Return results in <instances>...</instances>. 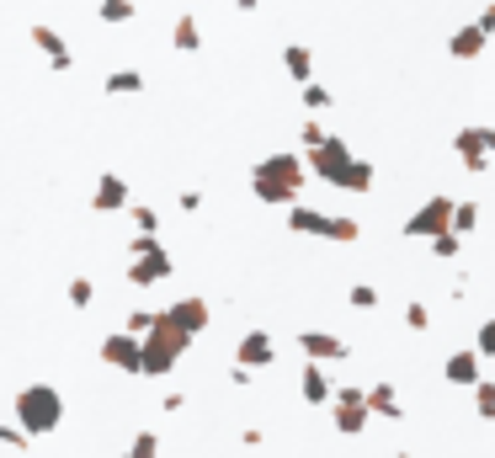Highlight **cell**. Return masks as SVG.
Returning a JSON list of instances; mask_svg holds the SVG:
<instances>
[{"label": "cell", "instance_id": "cell-1", "mask_svg": "<svg viewBox=\"0 0 495 458\" xmlns=\"http://www.w3.org/2000/svg\"><path fill=\"white\" fill-rule=\"evenodd\" d=\"M453 149H459L464 171L485 176V171H491V155H495V123H464V128L453 133Z\"/></svg>", "mask_w": 495, "mask_h": 458}, {"label": "cell", "instance_id": "cell-2", "mask_svg": "<svg viewBox=\"0 0 495 458\" xmlns=\"http://www.w3.org/2000/svg\"><path fill=\"white\" fill-rule=\"evenodd\" d=\"M299 160L293 155H272L267 165H261V197L267 203H293V192H299Z\"/></svg>", "mask_w": 495, "mask_h": 458}, {"label": "cell", "instance_id": "cell-3", "mask_svg": "<svg viewBox=\"0 0 495 458\" xmlns=\"http://www.w3.org/2000/svg\"><path fill=\"white\" fill-rule=\"evenodd\" d=\"M443 229H453V197H427L411 219H405V235L411 240H432V235H443Z\"/></svg>", "mask_w": 495, "mask_h": 458}, {"label": "cell", "instance_id": "cell-4", "mask_svg": "<svg viewBox=\"0 0 495 458\" xmlns=\"http://www.w3.org/2000/svg\"><path fill=\"white\" fill-rule=\"evenodd\" d=\"M485 48H491V32H485L480 21H464V27L448 37V53H453V59H485Z\"/></svg>", "mask_w": 495, "mask_h": 458}, {"label": "cell", "instance_id": "cell-5", "mask_svg": "<svg viewBox=\"0 0 495 458\" xmlns=\"http://www.w3.org/2000/svg\"><path fill=\"white\" fill-rule=\"evenodd\" d=\"M347 165H352V149H347L341 139H320V144H315V171H320L325 181H341Z\"/></svg>", "mask_w": 495, "mask_h": 458}, {"label": "cell", "instance_id": "cell-6", "mask_svg": "<svg viewBox=\"0 0 495 458\" xmlns=\"http://www.w3.org/2000/svg\"><path fill=\"white\" fill-rule=\"evenodd\" d=\"M336 427H341V432H363V427H368V400H363V390H341V395H336Z\"/></svg>", "mask_w": 495, "mask_h": 458}, {"label": "cell", "instance_id": "cell-7", "mask_svg": "<svg viewBox=\"0 0 495 458\" xmlns=\"http://www.w3.org/2000/svg\"><path fill=\"white\" fill-rule=\"evenodd\" d=\"M443 379L459 384V390H475V384H480V352H453V358L443 363Z\"/></svg>", "mask_w": 495, "mask_h": 458}, {"label": "cell", "instance_id": "cell-8", "mask_svg": "<svg viewBox=\"0 0 495 458\" xmlns=\"http://www.w3.org/2000/svg\"><path fill=\"white\" fill-rule=\"evenodd\" d=\"M363 400H368V411H379V416H389V422H400V416H405V406H400L395 384H373Z\"/></svg>", "mask_w": 495, "mask_h": 458}, {"label": "cell", "instance_id": "cell-9", "mask_svg": "<svg viewBox=\"0 0 495 458\" xmlns=\"http://www.w3.org/2000/svg\"><path fill=\"white\" fill-rule=\"evenodd\" d=\"M336 187H347V192H368V187H373V165L352 155V165L341 171V181H336Z\"/></svg>", "mask_w": 495, "mask_h": 458}, {"label": "cell", "instance_id": "cell-10", "mask_svg": "<svg viewBox=\"0 0 495 458\" xmlns=\"http://www.w3.org/2000/svg\"><path fill=\"white\" fill-rule=\"evenodd\" d=\"M304 352H309V358H336V363H341V358H347V341H336V336H304Z\"/></svg>", "mask_w": 495, "mask_h": 458}, {"label": "cell", "instance_id": "cell-11", "mask_svg": "<svg viewBox=\"0 0 495 458\" xmlns=\"http://www.w3.org/2000/svg\"><path fill=\"white\" fill-rule=\"evenodd\" d=\"M480 224V203H453V235H475Z\"/></svg>", "mask_w": 495, "mask_h": 458}, {"label": "cell", "instance_id": "cell-12", "mask_svg": "<svg viewBox=\"0 0 495 458\" xmlns=\"http://www.w3.org/2000/svg\"><path fill=\"white\" fill-rule=\"evenodd\" d=\"M464 251V235H453V229H443V235H432V256L437 261H453Z\"/></svg>", "mask_w": 495, "mask_h": 458}, {"label": "cell", "instance_id": "cell-13", "mask_svg": "<svg viewBox=\"0 0 495 458\" xmlns=\"http://www.w3.org/2000/svg\"><path fill=\"white\" fill-rule=\"evenodd\" d=\"M475 411H480L485 422H495V384H491V379L475 384Z\"/></svg>", "mask_w": 495, "mask_h": 458}, {"label": "cell", "instance_id": "cell-14", "mask_svg": "<svg viewBox=\"0 0 495 458\" xmlns=\"http://www.w3.org/2000/svg\"><path fill=\"white\" fill-rule=\"evenodd\" d=\"M475 352H480V358H495V315L480 320V331H475Z\"/></svg>", "mask_w": 495, "mask_h": 458}, {"label": "cell", "instance_id": "cell-15", "mask_svg": "<svg viewBox=\"0 0 495 458\" xmlns=\"http://www.w3.org/2000/svg\"><path fill=\"white\" fill-rule=\"evenodd\" d=\"M293 229H304V235H325V213H309V208H293Z\"/></svg>", "mask_w": 495, "mask_h": 458}, {"label": "cell", "instance_id": "cell-16", "mask_svg": "<svg viewBox=\"0 0 495 458\" xmlns=\"http://www.w3.org/2000/svg\"><path fill=\"white\" fill-rule=\"evenodd\" d=\"M288 75L293 80H309V48H288Z\"/></svg>", "mask_w": 495, "mask_h": 458}, {"label": "cell", "instance_id": "cell-17", "mask_svg": "<svg viewBox=\"0 0 495 458\" xmlns=\"http://www.w3.org/2000/svg\"><path fill=\"white\" fill-rule=\"evenodd\" d=\"M304 395H309V400H315V406H320V400H325V395H331V384H325V379H320V368H309V374H304Z\"/></svg>", "mask_w": 495, "mask_h": 458}, {"label": "cell", "instance_id": "cell-18", "mask_svg": "<svg viewBox=\"0 0 495 458\" xmlns=\"http://www.w3.org/2000/svg\"><path fill=\"white\" fill-rule=\"evenodd\" d=\"M352 304H357V309H373V304H379V288L357 283V288H352Z\"/></svg>", "mask_w": 495, "mask_h": 458}, {"label": "cell", "instance_id": "cell-19", "mask_svg": "<svg viewBox=\"0 0 495 458\" xmlns=\"http://www.w3.org/2000/svg\"><path fill=\"white\" fill-rule=\"evenodd\" d=\"M405 325H411V331H427V325H432L427 304H411V309H405Z\"/></svg>", "mask_w": 495, "mask_h": 458}, {"label": "cell", "instance_id": "cell-20", "mask_svg": "<svg viewBox=\"0 0 495 458\" xmlns=\"http://www.w3.org/2000/svg\"><path fill=\"white\" fill-rule=\"evenodd\" d=\"M304 101H309V107H315V112H320V107H331V96H325V91H320V85H309V91H304Z\"/></svg>", "mask_w": 495, "mask_h": 458}, {"label": "cell", "instance_id": "cell-21", "mask_svg": "<svg viewBox=\"0 0 495 458\" xmlns=\"http://www.w3.org/2000/svg\"><path fill=\"white\" fill-rule=\"evenodd\" d=\"M480 27H485V32H491V37H495V0H491V5H485V11H480Z\"/></svg>", "mask_w": 495, "mask_h": 458}]
</instances>
